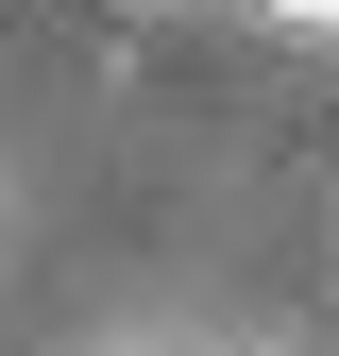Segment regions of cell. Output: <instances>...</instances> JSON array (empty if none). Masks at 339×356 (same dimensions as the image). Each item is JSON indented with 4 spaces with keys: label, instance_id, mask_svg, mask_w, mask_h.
<instances>
[{
    "label": "cell",
    "instance_id": "1",
    "mask_svg": "<svg viewBox=\"0 0 339 356\" xmlns=\"http://www.w3.org/2000/svg\"><path fill=\"white\" fill-rule=\"evenodd\" d=\"M272 17H288V34H339V0H272Z\"/></svg>",
    "mask_w": 339,
    "mask_h": 356
}]
</instances>
